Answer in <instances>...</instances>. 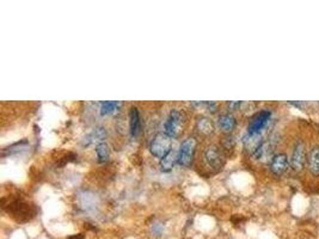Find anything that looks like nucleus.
Returning <instances> with one entry per match:
<instances>
[{
    "instance_id": "obj_5",
    "label": "nucleus",
    "mask_w": 319,
    "mask_h": 239,
    "mask_svg": "<svg viewBox=\"0 0 319 239\" xmlns=\"http://www.w3.org/2000/svg\"><path fill=\"white\" fill-rule=\"evenodd\" d=\"M270 118H271L270 110L268 109L261 110L260 113H257L256 115L251 119L250 123H249V127H248V133H250V134H260L261 130L268 124Z\"/></svg>"
},
{
    "instance_id": "obj_4",
    "label": "nucleus",
    "mask_w": 319,
    "mask_h": 239,
    "mask_svg": "<svg viewBox=\"0 0 319 239\" xmlns=\"http://www.w3.org/2000/svg\"><path fill=\"white\" fill-rule=\"evenodd\" d=\"M204 160H206L208 168L212 169L213 171H220L225 164L223 154L216 146L208 147L204 152Z\"/></svg>"
},
{
    "instance_id": "obj_2",
    "label": "nucleus",
    "mask_w": 319,
    "mask_h": 239,
    "mask_svg": "<svg viewBox=\"0 0 319 239\" xmlns=\"http://www.w3.org/2000/svg\"><path fill=\"white\" fill-rule=\"evenodd\" d=\"M171 146H173V139L169 137V135H166L165 133H159L152 140L151 145H149V149H151V153L154 157L163 159L173 149Z\"/></svg>"
},
{
    "instance_id": "obj_12",
    "label": "nucleus",
    "mask_w": 319,
    "mask_h": 239,
    "mask_svg": "<svg viewBox=\"0 0 319 239\" xmlns=\"http://www.w3.org/2000/svg\"><path fill=\"white\" fill-rule=\"evenodd\" d=\"M176 163H178V151H174L173 149L163 159H160V169L162 171L169 172L173 170Z\"/></svg>"
},
{
    "instance_id": "obj_13",
    "label": "nucleus",
    "mask_w": 319,
    "mask_h": 239,
    "mask_svg": "<svg viewBox=\"0 0 319 239\" xmlns=\"http://www.w3.org/2000/svg\"><path fill=\"white\" fill-rule=\"evenodd\" d=\"M307 165H309V170L315 176H319V146H315L310 151Z\"/></svg>"
},
{
    "instance_id": "obj_7",
    "label": "nucleus",
    "mask_w": 319,
    "mask_h": 239,
    "mask_svg": "<svg viewBox=\"0 0 319 239\" xmlns=\"http://www.w3.org/2000/svg\"><path fill=\"white\" fill-rule=\"evenodd\" d=\"M288 169V157L285 153H277L271 158L270 170L276 176L284 175Z\"/></svg>"
},
{
    "instance_id": "obj_15",
    "label": "nucleus",
    "mask_w": 319,
    "mask_h": 239,
    "mask_svg": "<svg viewBox=\"0 0 319 239\" xmlns=\"http://www.w3.org/2000/svg\"><path fill=\"white\" fill-rule=\"evenodd\" d=\"M121 107V102L117 101H107L101 104V114L102 115H110L116 113Z\"/></svg>"
},
{
    "instance_id": "obj_10",
    "label": "nucleus",
    "mask_w": 319,
    "mask_h": 239,
    "mask_svg": "<svg viewBox=\"0 0 319 239\" xmlns=\"http://www.w3.org/2000/svg\"><path fill=\"white\" fill-rule=\"evenodd\" d=\"M243 143H244V146H245V149H248L250 153L254 154L255 152L259 149V147L262 145L263 140L261 139L260 134H250V133H248V134L244 137Z\"/></svg>"
},
{
    "instance_id": "obj_8",
    "label": "nucleus",
    "mask_w": 319,
    "mask_h": 239,
    "mask_svg": "<svg viewBox=\"0 0 319 239\" xmlns=\"http://www.w3.org/2000/svg\"><path fill=\"white\" fill-rule=\"evenodd\" d=\"M129 129H130V135H132L133 138H137L141 132V116H140V111H139L137 107L130 108Z\"/></svg>"
},
{
    "instance_id": "obj_9",
    "label": "nucleus",
    "mask_w": 319,
    "mask_h": 239,
    "mask_svg": "<svg viewBox=\"0 0 319 239\" xmlns=\"http://www.w3.org/2000/svg\"><path fill=\"white\" fill-rule=\"evenodd\" d=\"M105 137H107V132H105L104 128H95L83 139V146L92 145V144L96 143L102 144V141L104 140Z\"/></svg>"
},
{
    "instance_id": "obj_1",
    "label": "nucleus",
    "mask_w": 319,
    "mask_h": 239,
    "mask_svg": "<svg viewBox=\"0 0 319 239\" xmlns=\"http://www.w3.org/2000/svg\"><path fill=\"white\" fill-rule=\"evenodd\" d=\"M196 147H198V140L194 137L185 139L181 144L178 149V164L183 168H189L194 162Z\"/></svg>"
},
{
    "instance_id": "obj_16",
    "label": "nucleus",
    "mask_w": 319,
    "mask_h": 239,
    "mask_svg": "<svg viewBox=\"0 0 319 239\" xmlns=\"http://www.w3.org/2000/svg\"><path fill=\"white\" fill-rule=\"evenodd\" d=\"M96 154H97V159H98L99 163H105L108 162L110 157V151L109 147L105 143L98 144L96 147Z\"/></svg>"
},
{
    "instance_id": "obj_11",
    "label": "nucleus",
    "mask_w": 319,
    "mask_h": 239,
    "mask_svg": "<svg viewBox=\"0 0 319 239\" xmlns=\"http://www.w3.org/2000/svg\"><path fill=\"white\" fill-rule=\"evenodd\" d=\"M218 124L221 130H224V132L226 133H230L235 128V126H237V120H235V118L232 115V114H223V115L219 116Z\"/></svg>"
},
{
    "instance_id": "obj_17",
    "label": "nucleus",
    "mask_w": 319,
    "mask_h": 239,
    "mask_svg": "<svg viewBox=\"0 0 319 239\" xmlns=\"http://www.w3.org/2000/svg\"><path fill=\"white\" fill-rule=\"evenodd\" d=\"M243 102H230L229 103V108L230 110H237L242 107Z\"/></svg>"
},
{
    "instance_id": "obj_3",
    "label": "nucleus",
    "mask_w": 319,
    "mask_h": 239,
    "mask_svg": "<svg viewBox=\"0 0 319 239\" xmlns=\"http://www.w3.org/2000/svg\"><path fill=\"white\" fill-rule=\"evenodd\" d=\"M183 115L179 110L173 109L169 114L164 124V133L171 139L178 137L182 132L183 127Z\"/></svg>"
},
{
    "instance_id": "obj_6",
    "label": "nucleus",
    "mask_w": 319,
    "mask_h": 239,
    "mask_svg": "<svg viewBox=\"0 0 319 239\" xmlns=\"http://www.w3.org/2000/svg\"><path fill=\"white\" fill-rule=\"evenodd\" d=\"M306 162V147H305L304 143L299 141V143H296V145L294 146L292 157H290V166H292L294 171L299 172L304 169V165Z\"/></svg>"
},
{
    "instance_id": "obj_14",
    "label": "nucleus",
    "mask_w": 319,
    "mask_h": 239,
    "mask_svg": "<svg viewBox=\"0 0 319 239\" xmlns=\"http://www.w3.org/2000/svg\"><path fill=\"white\" fill-rule=\"evenodd\" d=\"M196 127H198L199 132L202 134H210L214 130V124L207 118H200L196 122Z\"/></svg>"
}]
</instances>
